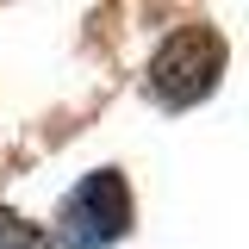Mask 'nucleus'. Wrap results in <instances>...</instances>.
I'll return each mask as SVG.
<instances>
[{
	"label": "nucleus",
	"mask_w": 249,
	"mask_h": 249,
	"mask_svg": "<svg viewBox=\"0 0 249 249\" xmlns=\"http://www.w3.org/2000/svg\"><path fill=\"white\" fill-rule=\"evenodd\" d=\"M224 75V37L212 25H181L175 37H162V50L150 56V93L162 106H199Z\"/></svg>",
	"instance_id": "nucleus-1"
},
{
	"label": "nucleus",
	"mask_w": 249,
	"mask_h": 249,
	"mask_svg": "<svg viewBox=\"0 0 249 249\" xmlns=\"http://www.w3.org/2000/svg\"><path fill=\"white\" fill-rule=\"evenodd\" d=\"M0 249H44V231L31 218H19L13 206H0Z\"/></svg>",
	"instance_id": "nucleus-3"
},
{
	"label": "nucleus",
	"mask_w": 249,
	"mask_h": 249,
	"mask_svg": "<svg viewBox=\"0 0 249 249\" xmlns=\"http://www.w3.org/2000/svg\"><path fill=\"white\" fill-rule=\"evenodd\" d=\"M131 231V187L119 168H93L56 212V249H106Z\"/></svg>",
	"instance_id": "nucleus-2"
}]
</instances>
